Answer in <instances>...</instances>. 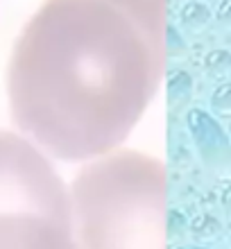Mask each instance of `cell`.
<instances>
[{
  "instance_id": "6da1fadb",
  "label": "cell",
  "mask_w": 231,
  "mask_h": 249,
  "mask_svg": "<svg viewBox=\"0 0 231 249\" xmlns=\"http://www.w3.org/2000/svg\"><path fill=\"white\" fill-rule=\"evenodd\" d=\"M163 68V0H43L12 50L9 111L41 152L95 159L129 136Z\"/></svg>"
},
{
  "instance_id": "7a4b0ae2",
  "label": "cell",
  "mask_w": 231,
  "mask_h": 249,
  "mask_svg": "<svg viewBox=\"0 0 231 249\" xmlns=\"http://www.w3.org/2000/svg\"><path fill=\"white\" fill-rule=\"evenodd\" d=\"M68 202L77 249H165L168 175L150 154L95 157L75 177Z\"/></svg>"
},
{
  "instance_id": "3957f363",
  "label": "cell",
  "mask_w": 231,
  "mask_h": 249,
  "mask_svg": "<svg viewBox=\"0 0 231 249\" xmlns=\"http://www.w3.org/2000/svg\"><path fill=\"white\" fill-rule=\"evenodd\" d=\"M0 249H77L64 179L30 138L2 129Z\"/></svg>"
}]
</instances>
